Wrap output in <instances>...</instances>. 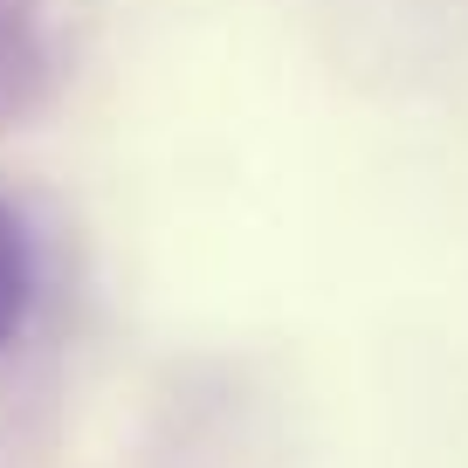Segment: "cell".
<instances>
[{
    "label": "cell",
    "mask_w": 468,
    "mask_h": 468,
    "mask_svg": "<svg viewBox=\"0 0 468 468\" xmlns=\"http://www.w3.org/2000/svg\"><path fill=\"white\" fill-rule=\"evenodd\" d=\"M48 76H56L48 0H0V132L48 97Z\"/></svg>",
    "instance_id": "1"
},
{
    "label": "cell",
    "mask_w": 468,
    "mask_h": 468,
    "mask_svg": "<svg viewBox=\"0 0 468 468\" xmlns=\"http://www.w3.org/2000/svg\"><path fill=\"white\" fill-rule=\"evenodd\" d=\"M35 296H42V241H35L28 214L0 193V351L28 331Z\"/></svg>",
    "instance_id": "2"
}]
</instances>
